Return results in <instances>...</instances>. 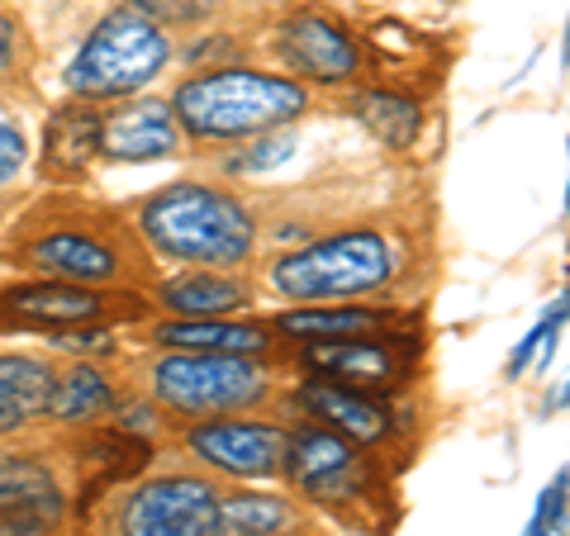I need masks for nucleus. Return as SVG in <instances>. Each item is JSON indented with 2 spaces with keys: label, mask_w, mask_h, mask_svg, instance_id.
<instances>
[{
  "label": "nucleus",
  "mask_w": 570,
  "mask_h": 536,
  "mask_svg": "<svg viewBox=\"0 0 570 536\" xmlns=\"http://www.w3.org/2000/svg\"><path fill=\"white\" fill-rule=\"evenodd\" d=\"M219 489L195 475H163L124 508V536H214Z\"/></svg>",
  "instance_id": "6e6552de"
},
{
  "label": "nucleus",
  "mask_w": 570,
  "mask_h": 536,
  "mask_svg": "<svg viewBox=\"0 0 570 536\" xmlns=\"http://www.w3.org/2000/svg\"><path fill=\"white\" fill-rule=\"evenodd\" d=\"M299 513L276 494H219V517H214V536H295Z\"/></svg>",
  "instance_id": "a211bd4d"
},
{
  "label": "nucleus",
  "mask_w": 570,
  "mask_h": 536,
  "mask_svg": "<svg viewBox=\"0 0 570 536\" xmlns=\"http://www.w3.org/2000/svg\"><path fill=\"white\" fill-rule=\"evenodd\" d=\"M96 152L115 162H157V157L181 152V123H176L167 100H129L100 115Z\"/></svg>",
  "instance_id": "9d476101"
},
{
  "label": "nucleus",
  "mask_w": 570,
  "mask_h": 536,
  "mask_svg": "<svg viewBox=\"0 0 570 536\" xmlns=\"http://www.w3.org/2000/svg\"><path fill=\"white\" fill-rule=\"evenodd\" d=\"M276 52L285 58V67L299 71V77H309V81H347V77H356V67H362L356 43L328 20V14H314V10H299L281 24Z\"/></svg>",
  "instance_id": "9b49d317"
},
{
  "label": "nucleus",
  "mask_w": 570,
  "mask_h": 536,
  "mask_svg": "<svg viewBox=\"0 0 570 536\" xmlns=\"http://www.w3.org/2000/svg\"><path fill=\"white\" fill-rule=\"evenodd\" d=\"M253 138H257V142H253V152L238 157L234 171H266V167H281L285 157L295 152L291 133H272V129H266V133H253Z\"/></svg>",
  "instance_id": "393cba45"
},
{
  "label": "nucleus",
  "mask_w": 570,
  "mask_h": 536,
  "mask_svg": "<svg viewBox=\"0 0 570 536\" xmlns=\"http://www.w3.org/2000/svg\"><path fill=\"white\" fill-rule=\"evenodd\" d=\"M190 451L205 460L209 470H224L234 479H272L281 475L285 433L272 423H247V418H219L190 427Z\"/></svg>",
  "instance_id": "1a4fd4ad"
},
{
  "label": "nucleus",
  "mask_w": 570,
  "mask_h": 536,
  "mask_svg": "<svg viewBox=\"0 0 570 536\" xmlns=\"http://www.w3.org/2000/svg\"><path fill=\"white\" fill-rule=\"evenodd\" d=\"M561 324H566V299H557V309H551L538 328H532L523 343H519V351L509 356V375H519V370H528V361H532V351H551V337L561 332Z\"/></svg>",
  "instance_id": "b1692460"
},
{
  "label": "nucleus",
  "mask_w": 570,
  "mask_h": 536,
  "mask_svg": "<svg viewBox=\"0 0 570 536\" xmlns=\"http://www.w3.org/2000/svg\"><path fill=\"white\" fill-rule=\"evenodd\" d=\"M24 261L33 271L67 285H115L129 271L124 247L96 224H52L24 242Z\"/></svg>",
  "instance_id": "0eeeda50"
},
{
  "label": "nucleus",
  "mask_w": 570,
  "mask_h": 536,
  "mask_svg": "<svg viewBox=\"0 0 570 536\" xmlns=\"http://www.w3.org/2000/svg\"><path fill=\"white\" fill-rule=\"evenodd\" d=\"M0 536H48V517L29 508H0Z\"/></svg>",
  "instance_id": "bb28decb"
},
{
  "label": "nucleus",
  "mask_w": 570,
  "mask_h": 536,
  "mask_svg": "<svg viewBox=\"0 0 570 536\" xmlns=\"http://www.w3.org/2000/svg\"><path fill=\"white\" fill-rule=\"evenodd\" d=\"M272 280L291 299H352L395 280V247L376 228H347L291 252L272 266Z\"/></svg>",
  "instance_id": "20e7f679"
},
{
  "label": "nucleus",
  "mask_w": 570,
  "mask_h": 536,
  "mask_svg": "<svg viewBox=\"0 0 570 536\" xmlns=\"http://www.w3.org/2000/svg\"><path fill=\"white\" fill-rule=\"evenodd\" d=\"M20 167H24V133L10 119H0V186L14 181Z\"/></svg>",
  "instance_id": "a878e982"
},
{
  "label": "nucleus",
  "mask_w": 570,
  "mask_h": 536,
  "mask_svg": "<svg viewBox=\"0 0 570 536\" xmlns=\"http://www.w3.org/2000/svg\"><path fill=\"white\" fill-rule=\"evenodd\" d=\"M299 399H305V408L314 418H324L328 433L347 437V441L371 446V441L390 437V414L371 395H362V389H347V385H333V380H309L299 389Z\"/></svg>",
  "instance_id": "4468645a"
},
{
  "label": "nucleus",
  "mask_w": 570,
  "mask_h": 536,
  "mask_svg": "<svg viewBox=\"0 0 570 536\" xmlns=\"http://www.w3.org/2000/svg\"><path fill=\"white\" fill-rule=\"evenodd\" d=\"M163 304L186 318H219V314H234V309H247V290L243 280H228V276H214V271H200V276H181V280H167L163 290Z\"/></svg>",
  "instance_id": "6ab92c4d"
},
{
  "label": "nucleus",
  "mask_w": 570,
  "mask_h": 536,
  "mask_svg": "<svg viewBox=\"0 0 570 536\" xmlns=\"http://www.w3.org/2000/svg\"><path fill=\"white\" fill-rule=\"evenodd\" d=\"M390 324V314L381 309H362V304H343V309H291L276 318V328L285 337H299V343H343V337H371Z\"/></svg>",
  "instance_id": "f3484780"
},
{
  "label": "nucleus",
  "mask_w": 570,
  "mask_h": 536,
  "mask_svg": "<svg viewBox=\"0 0 570 536\" xmlns=\"http://www.w3.org/2000/svg\"><path fill=\"white\" fill-rule=\"evenodd\" d=\"M96 133H100V110L91 105H67L48 119V167L52 171H81L96 157Z\"/></svg>",
  "instance_id": "aec40b11"
},
{
  "label": "nucleus",
  "mask_w": 570,
  "mask_h": 536,
  "mask_svg": "<svg viewBox=\"0 0 570 536\" xmlns=\"http://www.w3.org/2000/svg\"><path fill=\"white\" fill-rule=\"evenodd\" d=\"M0 508H29L52 517L62 508L58 479L33 456H0Z\"/></svg>",
  "instance_id": "412c9836"
},
{
  "label": "nucleus",
  "mask_w": 570,
  "mask_h": 536,
  "mask_svg": "<svg viewBox=\"0 0 570 536\" xmlns=\"http://www.w3.org/2000/svg\"><path fill=\"white\" fill-rule=\"evenodd\" d=\"M305 366L318 370L333 385L381 395L400 385V351L381 337H343V343H305Z\"/></svg>",
  "instance_id": "f8f14e48"
},
{
  "label": "nucleus",
  "mask_w": 570,
  "mask_h": 536,
  "mask_svg": "<svg viewBox=\"0 0 570 536\" xmlns=\"http://www.w3.org/2000/svg\"><path fill=\"white\" fill-rule=\"evenodd\" d=\"M6 314L20 318L29 328H81V324H100L110 314V299H100L86 285H24V290L6 295Z\"/></svg>",
  "instance_id": "ddd939ff"
},
{
  "label": "nucleus",
  "mask_w": 570,
  "mask_h": 536,
  "mask_svg": "<svg viewBox=\"0 0 570 536\" xmlns=\"http://www.w3.org/2000/svg\"><path fill=\"white\" fill-rule=\"evenodd\" d=\"M110 408H115V389L96 366H77L71 375H62L48 399V414L62 423H96L110 414Z\"/></svg>",
  "instance_id": "4be33fe9"
},
{
  "label": "nucleus",
  "mask_w": 570,
  "mask_h": 536,
  "mask_svg": "<svg viewBox=\"0 0 570 536\" xmlns=\"http://www.w3.org/2000/svg\"><path fill=\"white\" fill-rule=\"evenodd\" d=\"M153 395L176 414L219 418V414H247L266 399V375L247 356H167L153 366Z\"/></svg>",
  "instance_id": "39448f33"
},
{
  "label": "nucleus",
  "mask_w": 570,
  "mask_h": 536,
  "mask_svg": "<svg viewBox=\"0 0 570 536\" xmlns=\"http://www.w3.org/2000/svg\"><path fill=\"white\" fill-rule=\"evenodd\" d=\"M167 33L142 6H119L91 29V39L67 71V86L86 100H119L148 86L167 67Z\"/></svg>",
  "instance_id": "7ed1b4c3"
},
{
  "label": "nucleus",
  "mask_w": 570,
  "mask_h": 536,
  "mask_svg": "<svg viewBox=\"0 0 570 536\" xmlns=\"http://www.w3.org/2000/svg\"><path fill=\"white\" fill-rule=\"evenodd\" d=\"M356 115H362V123L371 133H376L385 148H409V142L419 138V105L400 96V91H366V96H356Z\"/></svg>",
  "instance_id": "5701e85b"
},
{
  "label": "nucleus",
  "mask_w": 570,
  "mask_h": 536,
  "mask_svg": "<svg viewBox=\"0 0 570 536\" xmlns=\"http://www.w3.org/2000/svg\"><path fill=\"white\" fill-rule=\"evenodd\" d=\"M14 58H20V24L10 14H0V81L14 71Z\"/></svg>",
  "instance_id": "c85d7f7f"
},
{
  "label": "nucleus",
  "mask_w": 570,
  "mask_h": 536,
  "mask_svg": "<svg viewBox=\"0 0 570 536\" xmlns=\"http://www.w3.org/2000/svg\"><path fill=\"white\" fill-rule=\"evenodd\" d=\"M528 536H551V527H547V517H542V513L528 523Z\"/></svg>",
  "instance_id": "c756f323"
},
{
  "label": "nucleus",
  "mask_w": 570,
  "mask_h": 536,
  "mask_svg": "<svg viewBox=\"0 0 570 536\" xmlns=\"http://www.w3.org/2000/svg\"><path fill=\"white\" fill-rule=\"evenodd\" d=\"M281 470L305 498H314V504H333V508L356 504L371 485L356 441L328 433V427H305V433L285 437Z\"/></svg>",
  "instance_id": "423d86ee"
},
{
  "label": "nucleus",
  "mask_w": 570,
  "mask_h": 536,
  "mask_svg": "<svg viewBox=\"0 0 570 536\" xmlns=\"http://www.w3.org/2000/svg\"><path fill=\"white\" fill-rule=\"evenodd\" d=\"M538 513L547 517V527H551V532H561V527H566V470L551 479V489L542 494V508H538Z\"/></svg>",
  "instance_id": "cd10ccee"
},
{
  "label": "nucleus",
  "mask_w": 570,
  "mask_h": 536,
  "mask_svg": "<svg viewBox=\"0 0 570 536\" xmlns=\"http://www.w3.org/2000/svg\"><path fill=\"white\" fill-rule=\"evenodd\" d=\"M157 343L171 351H205V356H262L272 347L266 328L253 324H219V318H186V324L157 328Z\"/></svg>",
  "instance_id": "dca6fc26"
},
{
  "label": "nucleus",
  "mask_w": 570,
  "mask_h": 536,
  "mask_svg": "<svg viewBox=\"0 0 570 536\" xmlns=\"http://www.w3.org/2000/svg\"><path fill=\"white\" fill-rule=\"evenodd\" d=\"M305 86L291 77H266V71L224 67L190 77L176 91L171 115L195 138H253L266 129H281L305 115Z\"/></svg>",
  "instance_id": "f03ea898"
},
{
  "label": "nucleus",
  "mask_w": 570,
  "mask_h": 536,
  "mask_svg": "<svg viewBox=\"0 0 570 536\" xmlns=\"http://www.w3.org/2000/svg\"><path fill=\"white\" fill-rule=\"evenodd\" d=\"M142 238L171 261L195 266H238L253 252V214L228 190L167 186L138 209Z\"/></svg>",
  "instance_id": "f257e3e1"
},
{
  "label": "nucleus",
  "mask_w": 570,
  "mask_h": 536,
  "mask_svg": "<svg viewBox=\"0 0 570 536\" xmlns=\"http://www.w3.org/2000/svg\"><path fill=\"white\" fill-rule=\"evenodd\" d=\"M58 370L39 356H0V437L48 414Z\"/></svg>",
  "instance_id": "2eb2a0df"
}]
</instances>
